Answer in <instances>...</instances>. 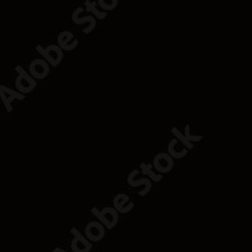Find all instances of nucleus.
Listing matches in <instances>:
<instances>
[{"instance_id":"nucleus-1","label":"nucleus","mask_w":252,"mask_h":252,"mask_svg":"<svg viewBox=\"0 0 252 252\" xmlns=\"http://www.w3.org/2000/svg\"><path fill=\"white\" fill-rule=\"evenodd\" d=\"M18 71V77L17 81H15V85H17V89L22 92H29L33 90L34 87V81L32 80L28 75L20 67H17Z\"/></svg>"},{"instance_id":"nucleus-3","label":"nucleus","mask_w":252,"mask_h":252,"mask_svg":"<svg viewBox=\"0 0 252 252\" xmlns=\"http://www.w3.org/2000/svg\"><path fill=\"white\" fill-rule=\"evenodd\" d=\"M47 64H44V62L42 61H34L32 63L31 66V73L34 77H44V75H47Z\"/></svg>"},{"instance_id":"nucleus-2","label":"nucleus","mask_w":252,"mask_h":252,"mask_svg":"<svg viewBox=\"0 0 252 252\" xmlns=\"http://www.w3.org/2000/svg\"><path fill=\"white\" fill-rule=\"evenodd\" d=\"M0 97H1V100H3L6 110H8V111H10V110H12V106H10L12 101L15 100V98H18V100H22L24 96L23 94H18V92L13 91V90L8 89V87L0 86Z\"/></svg>"}]
</instances>
